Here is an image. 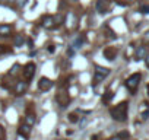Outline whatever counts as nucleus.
I'll return each mask as SVG.
<instances>
[{"mask_svg": "<svg viewBox=\"0 0 149 140\" xmlns=\"http://www.w3.org/2000/svg\"><path fill=\"white\" fill-rule=\"evenodd\" d=\"M127 114H129V102H126V101L120 102L118 105H116V107H113L110 110L111 118L116 120V121H118V123L127 121Z\"/></svg>", "mask_w": 149, "mask_h": 140, "instance_id": "nucleus-1", "label": "nucleus"}, {"mask_svg": "<svg viewBox=\"0 0 149 140\" xmlns=\"http://www.w3.org/2000/svg\"><path fill=\"white\" fill-rule=\"evenodd\" d=\"M140 79H142V75H140V73H133L132 76H129V78L126 79L124 85H126V88H127L132 94H134L136 89H137V86H139V83H140Z\"/></svg>", "mask_w": 149, "mask_h": 140, "instance_id": "nucleus-2", "label": "nucleus"}, {"mask_svg": "<svg viewBox=\"0 0 149 140\" xmlns=\"http://www.w3.org/2000/svg\"><path fill=\"white\" fill-rule=\"evenodd\" d=\"M35 70H37V66H35V63H32V61H29V63H26V64L24 66V69H22V76H24L25 82H31V80L34 79Z\"/></svg>", "mask_w": 149, "mask_h": 140, "instance_id": "nucleus-3", "label": "nucleus"}, {"mask_svg": "<svg viewBox=\"0 0 149 140\" xmlns=\"http://www.w3.org/2000/svg\"><path fill=\"white\" fill-rule=\"evenodd\" d=\"M110 75V69L107 67H101V66H95V72H94V85L102 82L107 76Z\"/></svg>", "mask_w": 149, "mask_h": 140, "instance_id": "nucleus-4", "label": "nucleus"}, {"mask_svg": "<svg viewBox=\"0 0 149 140\" xmlns=\"http://www.w3.org/2000/svg\"><path fill=\"white\" fill-rule=\"evenodd\" d=\"M56 101H57V104H58L61 108H64V107L69 105L70 96H69V94H66V92H60V94L56 95Z\"/></svg>", "mask_w": 149, "mask_h": 140, "instance_id": "nucleus-5", "label": "nucleus"}, {"mask_svg": "<svg viewBox=\"0 0 149 140\" xmlns=\"http://www.w3.org/2000/svg\"><path fill=\"white\" fill-rule=\"evenodd\" d=\"M53 88V82L48 79V78H41L40 82H38V89L45 92V91H50Z\"/></svg>", "mask_w": 149, "mask_h": 140, "instance_id": "nucleus-6", "label": "nucleus"}, {"mask_svg": "<svg viewBox=\"0 0 149 140\" xmlns=\"http://www.w3.org/2000/svg\"><path fill=\"white\" fill-rule=\"evenodd\" d=\"M42 26L45 28V29H54L57 25H56V21H54V16H51V15H47V16H44L42 18Z\"/></svg>", "mask_w": 149, "mask_h": 140, "instance_id": "nucleus-7", "label": "nucleus"}, {"mask_svg": "<svg viewBox=\"0 0 149 140\" xmlns=\"http://www.w3.org/2000/svg\"><path fill=\"white\" fill-rule=\"evenodd\" d=\"M102 54H104V57H105L108 61H113V60L116 58V55H117V50H116L114 47H107Z\"/></svg>", "mask_w": 149, "mask_h": 140, "instance_id": "nucleus-8", "label": "nucleus"}, {"mask_svg": "<svg viewBox=\"0 0 149 140\" xmlns=\"http://www.w3.org/2000/svg\"><path fill=\"white\" fill-rule=\"evenodd\" d=\"M18 134L22 136V137H25V139H28L29 134H31V127H29L28 124L22 123V124L19 125V128H18Z\"/></svg>", "mask_w": 149, "mask_h": 140, "instance_id": "nucleus-9", "label": "nucleus"}, {"mask_svg": "<svg viewBox=\"0 0 149 140\" xmlns=\"http://www.w3.org/2000/svg\"><path fill=\"white\" fill-rule=\"evenodd\" d=\"M24 123L28 124L29 127H34V124L37 123V120H35V114L31 112V108L28 110V112H26V115H25V118H24Z\"/></svg>", "mask_w": 149, "mask_h": 140, "instance_id": "nucleus-10", "label": "nucleus"}, {"mask_svg": "<svg viewBox=\"0 0 149 140\" xmlns=\"http://www.w3.org/2000/svg\"><path fill=\"white\" fill-rule=\"evenodd\" d=\"M28 88V82H16V86H15V94L16 95H22Z\"/></svg>", "mask_w": 149, "mask_h": 140, "instance_id": "nucleus-11", "label": "nucleus"}, {"mask_svg": "<svg viewBox=\"0 0 149 140\" xmlns=\"http://www.w3.org/2000/svg\"><path fill=\"white\" fill-rule=\"evenodd\" d=\"M12 32V26L8 24H2L0 25V37H9Z\"/></svg>", "mask_w": 149, "mask_h": 140, "instance_id": "nucleus-12", "label": "nucleus"}, {"mask_svg": "<svg viewBox=\"0 0 149 140\" xmlns=\"http://www.w3.org/2000/svg\"><path fill=\"white\" fill-rule=\"evenodd\" d=\"M97 12L98 13H107V10H108V6H107V3L104 2V0H97Z\"/></svg>", "mask_w": 149, "mask_h": 140, "instance_id": "nucleus-13", "label": "nucleus"}, {"mask_svg": "<svg viewBox=\"0 0 149 140\" xmlns=\"http://www.w3.org/2000/svg\"><path fill=\"white\" fill-rule=\"evenodd\" d=\"M146 54H148V50H146V47H145V45L137 47V50H136V58H137V60L145 58V57H146Z\"/></svg>", "mask_w": 149, "mask_h": 140, "instance_id": "nucleus-14", "label": "nucleus"}, {"mask_svg": "<svg viewBox=\"0 0 149 140\" xmlns=\"http://www.w3.org/2000/svg\"><path fill=\"white\" fill-rule=\"evenodd\" d=\"M113 98H114V92L108 89V91H107V92L102 95V104H105V105H107V104H110Z\"/></svg>", "mask_w": 149, "mask_h": 140, "instance_id": "nucleus-15", "label": "nucleus"}, {"mask_svg": "<svg viewBox=\"0 0 149 140\" xmlns=\"http://www.w3.org/2000/svg\"><path fill=\"white\" fill-rule=\"evenodd\" d=\"M24 42H25V38H24V35H21V34L13 38V45H15V47H22Z\"/></svg>", "mask_w": 149, "mask_h": 140, "instance_id": "nucleus-16", "label": "nucleus"}, {"mask_svg": "<svg viewBox=\"0 0 149 140\" xmlns=\"http://www.w3.org/2000/svg\"><path fill=\"white\" fill-rule=\"evenodd\" d=\"M84 42H85V37H84V35H81V37H78V38H76V41L73 42V45H72V47H73L74 50H76V48H79Z\"/></svg>", "mask_w": 149, "mask_h": 140, "instance_id": "nucleus-17", "label": "nucleus"}, {"mask_svg": "<svg viewBox=\"0 0 149 140\" xmlns=\"http://www.w3.org/2000/svg\"><path fill=\"white\" fill-rule=\"evenodd\" d=\"M9 53H12V50H10L9 47H6V45H0V55L9 54Z\"/></svg>", "mask_w": 149, "mask_h": 140, "instance_id": "nucleus-18", "label": "nucleus"}, {"mask_svg": "<svg viewBox=\"0 0 149 140\" xmlns=\"http://www.w3.org/2000/svg\"><path fill=\"white\" fill-rule=\"evenodd\" d=\"M54 21H56V25L60 26V25L64 22V16H63V15H57V16H54Z\"/></svg>", "mask_w": 149, "mask_h": 140, "instance_id": "nucleus-19", "label": "nucleus"}, {"mask_svg": "<svg viewBox=\"0 0 149 140\" xmlns=\"http://www.w3.org/2000/svg\"><path fill=\"white\" fill-rule=\"evenodd\" d=\"M67 118H69V121H70V123H78V121H79L78 115L74 114V112H73V114H69V115H67Z\"/></svg>", "mask_w": 149, "mask_h": 140, "instance_id": "nucleus-20", "label": "nucleus"}, {"mask_svg": "<svg viewBox=\"0 0 149 140\" xmlns=\"http://www.w3.org/2000/svg\"><path fill=\"white\" fill-rule=\"evenodd\" d=\"M18 69H19V64H13V67L10 69V72H9V75H10V76H15V75L18 73Z\"/></svg>", "mask_w": 149, "mask_h": 140, "instance_id": "nucleus-21", "label": "nucleus"}, {"mask_svg": "<svg viewBox=\"0 0 149 140\" xmlns=\"http://www.w3.org/2000/svg\"><path fill=\"white\" fill-rule=\"evenodd\" d=\"M117 136H118L120 139H123V140H126V139H129V133H127V131H121V133H118Z\"/></svg>", "mask_w": 149, "mask_h": 140, "instance_id": "nucleus-22", "label": "nucleus"}, {"mask_svg": "<svg viewBox=\"0 0 149 140\" xmlns=\"http://www.w3.org/2000/svg\"><path fill=\"white\" fill-rule=\"evenodd\" d=\"M140 13L149 15V6H142V8H140Z\"/></svg>", "mask_w": 149, "mask_h": 140, "instance_id": "nucleus-23", "label": "nucleus"}, {"mask_svg": "<svg viewBox=\"0 0 149 140\" xmlns=\"http://www.w3.org/2000/svg\"><path fill=\"white\" fill-rule=\"evenodd\" d=\"M143 42H145V44H149V31L145 32V35H143Z\"/></svg>", "mask_w": 149, "mask_h": 140, "instance_id": "nucleus-24", "label": "nucleus"}, {"mask_svg": "<svg viewBox=\"0 0 149 140\" xmlns=\"http://www.w3.org/2000/svg\"><path fill=\"white\" fill-rule=\"evenodd\" d=\"M140 117H142V120H146V118H149V110H146L145 112H142V115H140Z\"/></svg>", "mask_w": 149, "mask_h": 140, "instance_id": "nucleus-25", "label": "nucleus"}, {"mask_svg": "<svg viewBox=\"0 0 149 140\" xmlns=\"http://www.w3.org/2000/svg\"><path fill=\"white\" fill-rule=\"evenodd\" d=\"M0 140H5V130L2 125H0Z\"/></svg>", "mask_w": 149, "mask_h": 140, "instance_id": "nucleus-26", "label": "nucleus"}, {"mask_svg": "<svg viewBox=\"0 0 149 140\" xmlns=\"http://www.w3.org/2000/svg\"><path fill=\"white\" fill-rule=\"evenodd\" d=\"M74 54V48L73 47H70L69 50H67V55H73Z\"/></svg>", "mask_w": 149, "mask_h": 140, "instance_id": "nucleus-27", "label": "nucleus"}, {"mask_svg": "<svg viewBox=\"0 0 149 140\" xmlns=\"http://www.w3.org/2000/svg\"><path fill=\"white\" fill-rule=\"evenodd\" d=\"M16 3H18L19 6H25V3H26V0H16Z\"/></svg>", "mask_w": 149, "mask_h": 140, "instance_id": "nucleus-28", "label": "nucleus"}, {"mask_svg": "<svg viewBox=\"0 0 149 140\" xmlns=\"http://www.w3.org/2000/svg\"><path fill=\"white\" fill-rule=\"evenodd\" d=\"M26 44H28V47H29V48H31V50H32V48H34V44H32V40H31V38H29V40H28V41H26Z\"/></svg>", "mask_w": 149, "mask_h": 140, "instance_id": "nucleus-29", "label": "nucleus"}, {"mask_svg": "<svg viewBox=\"0 0 149 140\" xmlns=\"http://www.w3.org/2000/svg\"><path fill=\"white\" fill-rule=\"evenodd\" d=\"M48 51H50V53H54V45H50V47H48Z\"/></svg>", "mask_w": 149, "mask_h": 140, "instance_id": "nucleus-30", "label": "nucleus"}, {"mask_svg": "<svg viewBox=\"0 0 149 140\" xmlns=\"http://www.w3.org/2000/svg\"><path fill=\"white\" fill-rule=\"evenodd\" d=\"M145 61H146V66L149 67V55H146V57H145Z\"/></svg>", "mask_w": 149, "mask_h": 140, "instance_id": "nucleus-31", "label": "nucleus"}, {"mask_svg": "<svg viewBox=\"0 0 149 140\" xmlns=\"http://www.w3.org/2000/svg\"><path fill=\"white\" fill-rule=\"evenodd\" d=\"M110 140H123V139H120V137H118V136H116V137H111V139H110Z\"/></svg>", "mask_w": 149, "mask_h": 140, "instance_id": "nucleus-32", "label": "nucleus"}, {"mask_svg": "<svg viewBox=\"0 0 149 140\" xmlns=\"http://www.w3.org/2000/svg\"><path fill=\"white\" fill-rule=\"evenodd\" d=\"M148 95H149V85H148Z\"/></svg>", "mask_w": 149, "mask_h": 140, "instance_id": "nucleus-33", "label": "nucleus"}, {"mask_svg": "<svg viewBox=\"0 0 149 140\" xmlns=\"http://www.w3.org/2000/svg\"><path fill=\"white\" fill-rule=\"evenodd\" d=\"M70 2H78V0H70Z\"/></svg>", "mask_w": 149, "mask_h": 140, "instance_id": "nucleus-34", "label": "nucleus"}]
</instances>
